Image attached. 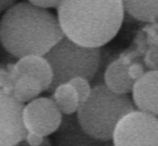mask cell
Here are the masks:
<instances>
[{
	"label": "cell",
	"instance_id": "cell-1",
	"mask_svg": "<svg viewBox=\"0 0 158 146\" xmlns=\"http://www.w3.org/2000/svg\"><path fill=\"white\" fill-rule=\"evenodd\" d=\"M63 38L57 17L29 1L13 5L0 19V43L18 59L30 55L45 56Z\"/></svg>",
	"mask_w": 158,
	"mask_h": 146
},
{
	"label": "cell",
	"instance_id": "cell-2",
	"mask_svg": "<svg viewBox=\"0 0 158 146\" xmlns=\"http://www.w3.org/2000/svg\"><path fill=\"white\" fill-rule=\"evenodd\" d=\"M125 16L121 0H62L57 19L64 37L86 48H101L119 32Z\"/></svg>",
	"mask_w": 158,
	"mask_h": 146
},
{
	"label": "cell",
	"instance_id": "cell-3",
	"mask_svg": "<svg viewBox=\"0 0 158 146\" xmlns=\"http://www.w3.org/2000/svg\"><path fill=\"white\" fill-rule=\"evenodd\" d=\"M133 111L137 108L128 95L117 94L100 83L92 87L88 100L79 106L76 116L86 133L107 143L113 138L118 122Z\"/></svg>",
	"mask_w": 158,
	"mask_h": 146
},
{
	"label": "cell",
	"instance_id": "cell-4",
	"mask_svg": "<svg viewBox=\"0 0 158 146\" xmlns=\"http://www.w3.org/2000/svg\"><path fill=\"white\" fill-rule=\"evenodd\" d=\"M52 70V82L48 91L54 90L75 77H83L88 81L93 80L101 63L100 48H86L64 37L47 55Z\"/></svg>",
	"mask_w": 158,
	"mask_h": 146
},
{
	"label": "cell",
	"instance_id": "cell-5",
	"mask_svg": "<svg viewBox=\"0 0 158 146\" xmlns=\"http://www.w3.org/2000/svg\"><path fill=\"white\" fill-rule=\"evenodd\" d=\"M114 146H158V116L142 111L126 114L113 132Z\"/></svg>",
	"mask_w": 158,
	"mask_h": 146
},
{
	"label": "cell",
	"instance_id": "cell-6",
	"mask_svg": "<svg viewBox=\"0 0 158 146\" xmlns=\"http://www.w3.org/2000/svg\"><path fill=\"white\" fill-rule=\"evenodd\" d=\"M62 119L63 115L51 97H37L24 106L23 124L27 132L51 136L61 126Z\"/></svg>",
	"mask_w": 158,
	"mask_h": 146
},
{
	"label": "cell",
	"instance_id": "cell-7",
	"mask_svg": "<svg viewBox=\"0 0 158 146\" xmlns=\"http://www.w3.org/2000/svg\"><path fill=\"white\" fill-rule=\"evenodd\" d=\"M23 109L13 95L0 90V146H17L25 139Z\"/></svg>",
	"mask_w": 158,
	"mask_h": 146
},
{
	"label": "cell",
	"instance_id": "cell-8",
	"mask_svg": "<svg viewBox=\"0 0 158 146\" xmlns=\"http://www.w3.org/2000/svg\"><path fill=\"white\" fill-rule=\"evenodd\" d=\"M132 101L138 111L158 116V70H150L135 82Z\"/></svg>",
	"mask_w": 158,
	"mask_h": 146
},
{
	"label": "cell",
	"instance_id": "cell-9",
	"mask_svg": "<svg viewBox=\"0 0 158 146\" xmlns=\"http://www.w3.org/2000/svg\"><path fill=\"white\" fill-rule=\"evenodd\" d=\"M55 134L54 146H102L105 144V141H100L86 133L74 114L64 115Z\"/></svg>",
	"mask_w": 158,
	"mask_h": 146
},
{
	"label": "cell",
	"instance_id": "cell-10",
	"mask_svg": "<svg viewBox=\"0 0 158 146\" xmlns=\"http://www.w3.org/2000/svg\"><path fill=\"white\" fill-rule=\"evenodd\" d=\"M16 67L20 75H30L38 80L42 84L43 91H48L52 82V70L44 56L22 57L17 61Z\"/></svg>",
	"mask_w": 158,
	"mask_h": 146
},
{
	"label": "cell",
	"instance_id": "cell-11",
	"mask_svg": "<svg viewBox=\"0 0 158 146\" xmlns=\"http://www.w3.org/2000/svg\"><path fill=\"white\" fill-rule=\"evenodd\" d=\"M127 67L123 61H113L107 67L103 75L105 86L117 94H128L132 93L135 81L128 76Z\"/></svg>",
	"mask_w": 158,
	"mask_h": 146
},
{
	"label": "cell",
	"instance_id": "cell-12",
	"mask_svg": "<svg viewBox=\"0 0 158 146\" xmlns=\"http://www.w3.org/2000/svg\"><path fill=\"white\" fill-rule=\"evenodd\" d=\"M125 12L139 22H158V0H121Z\"/></svg>",
	"mask_w": 158,
	"mask_h": 146
},
{
	"label": "cell",
	"instance_id": "cell-13",
	"mask_svg": "<svg viewBox=\"0 0 158 146\" xmlns=\"http://www.w3.org/2000/svg\"><path fill=\"white\" fill-rule=\"evenodd\" d=\"M52 100L60 109L62 115H71L75 114L79 109V99L75 89L69 83L61 84L52 93Z\"/></svg>",
	"mask_w": 158,
	"mask_h": 146
},
{
	"label": "cell",
	"instance_id": "cell-14",
	"mask_svg": "<svg viewBox=\"0 0 158 146\" xmlns=\"http://www.w3.org/2000/svg\"><path fill=\"white\" fill-rule=\"evenodd\" d=\"M42 91L43 88L38 80L30 75H20L13 87L12 95L17 101L24 105L37 99Z\"/></svg>",
	"mask_w": 158,
	"mask_h": 146
},
{
	"label": "cell",
	"instance_id": "cell-15",
	"mask_svg": "<svg viewBox=\"0 0 158 146\" xmlns=\"http://www.w3.org/2000/svg\"><path fill=\"white\" fill-rule=\"evenodd\" d=\"M19 76H20V74L17 69L16 63L15 64L10 63L7 65H4L0 69V90L12 95L13 87H15Z\"/></svg>",
	"mask_w": 158,
	"mask_h": 146
},
{
	"label": "cell",
	"instance_id": "cell-16",
	"mask_svg": "<svg viewBox=\"0 0 158 146\" xmlns=\"http://www.w3.org/2000/svg\"><path fill=\"white\" fill-rule=\"evenodd\" d=\"M69 84L76 91L80 105L85 103L88 100L90 93H92V86H90L89 81L86 80V79H83V77H75V79H73L69 82Z\"/></svg>",
	"mask_w": 158,
	"mask_h": 146
},
{
	"label": "cell",
	"instance_id": "cell-17",
	"mask_svg": "<svg viewBox=\"0 0 158 146\" xmlns=\"http://www.w3.org/2000/svg\"><path fill=\"white\" fill-rule=\"evenodd\" d=\"M127 74L135 82L145 74V69H144V67L140 63H137L135 62V63H132V64H130L127 67Z\"/></svg>",
	"mask_w": 158,
	"mask_h": 146
},
{
	"label": "cell",
	"instance_id": "cell-18",
	"mask_svg": "<svg viewBox=\"0 0 158 146\" xmlns=\"http://www.w3.org/2000/svg\"><path fill=\"white\" fill-rule=\"evenodd\" d=\"M30 4L42 8H57L62 0H27Z\"/></svg>",
	"mask_w": 158,
	"mask_h": 146
},
{
	"label": "cell",
	"instance_id": "cell-19",
	"mask_svg": "<svg viewBox=\"0 0 158 146\" xmlns=\"http://www.w3.org/2000/svg\"><path fill=\"white\" fill-rule=\"evenodd\" d=\"M17 4V0H0V11H7L10 7Z\"/></svg>",
	"mask_w": 158,
	"mask_h": 146
},
{
	"label": "cell",
	"instance_id": "cell-20",
	"mask_svg": "<svg viewBox=\"0 0 158 146\" xmlns=\"http://www.w3.org/2000/svg\"><path fill=\"white\" fill-rule=\"evenodd\" d=\"M102 146H114L113 144H103Z\"/></svg>",
	"mask_w": 158,
	"mask_h": 146
},
{
	"label": "cell",
	"instance_id": "cell-21",
	"mask_svg": "<svg viewBox=\"0 0 158 146\" xmlns=\"http://www.w3.org/2000/svg\"><path fill=\"white\" fill-rule=\"evenodd\" d=\"M2 67H4V64H1V63H0V69H1V68H2Z\"/></svg>",
	"mask_w": 158,
	"mask_h": 146
},
{
	"label": "cell",
	"instance_id": "cell-22",
	"mask_svg": "<svg viewBox=\"0 0 158 146\" xmlns=\"http://www.w3.org/2000/svg\"><path fill=\"white\" fill-rule=\"evenodd\" d=\"M0 12H1V11H0Z\"/></svg>",
	"mask_w": 158,
	"mask_h": 146
}]
</instances>
